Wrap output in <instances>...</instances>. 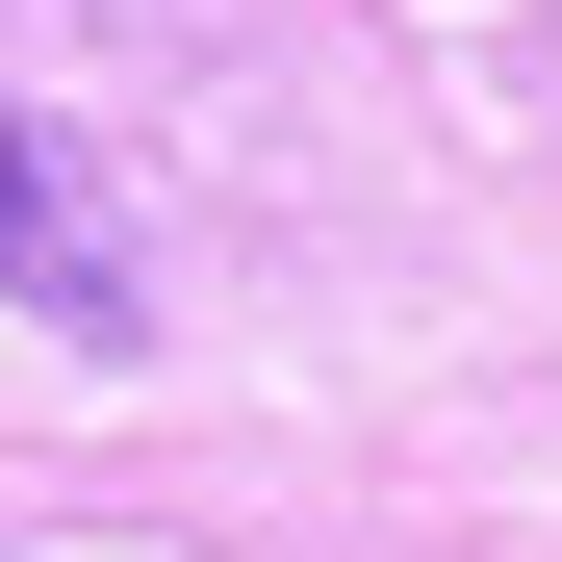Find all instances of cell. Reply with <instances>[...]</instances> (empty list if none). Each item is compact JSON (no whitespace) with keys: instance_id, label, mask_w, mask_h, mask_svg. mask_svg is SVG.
<instances>
[{"instance_id":"6da1fadb","label":"cell","mask_w":562,"mask_h":562,"mask_svg":"<svg viewBox=\"0 0 562 562\" xmlns=\"http://www.w3.org/2000/svg\"><path fill=\"white\" fill-rule=\"evenodd\" d=\"M0 281H26L52 333H128V307H154V231L77 179V128H52V103H0Z\"/></svg>"}]
</instances>
